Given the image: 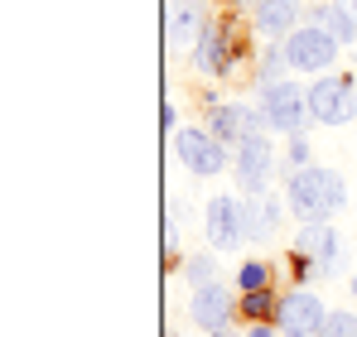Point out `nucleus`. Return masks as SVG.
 Instances as JSON below:
<instances>
[{
    "instance_id": "f8f14e48",
    "label": "nucleus",
    "mask_w": 357,
    "mask_h": 337,
    "mask_svg": "<svg viewBox=\"0 0 357 337\" xmlns=\"http://www.w3.org/2000/svg\"><path fill=\"white\" fill-rule=\"evenodd\" d=\"M299 0H261L256 5V29L261 34H295Z\"/></svg>"
},
{
    "instance_id": "f257e3e1",
    "label": "nucleus",
    "mask_w": 357,
    "mask_h": 337,
    "mask_svg": "<svg viewBox=\"0 0 357 337\" xmlns=\"http://www.w3.org/2000/svg\"><path fill=\"white\" fill-rule=\"evenodd\" d=\"M348 188L333 168H319V164H299L295 178H290V212L304 217V222H328L338 207H343Z\"/></svg>"
},
{
    "instance_id": "1a4fd4ad",
    "label": "nucleus",
    "mask_w": 357,
    "mask_h": 337,
    "mask_svg": "<svg viewBox=\"0 0 357 337\" xmlns=\"http://www.w3.org/2000/svg\"><path fill=\"white\" fill-rule=\"evenodd\" d=\"M188 313H193V323L198 328H227V318H232V294L222 289V284H203V289H193V304H188Z\"/></svg>"
},
{
    "instance_id": "39448f33",
    "label": "nucleus",
    "mask_w": 357,
    "mask_h": 337,
    "mask_svg": "<svg viewBox=\"0 0 357 337\" xmlns=\"http://www.w3.org/2000/svg\"><path fill=\"white\" fill-rule=\"evenodd\" d=\"M174 150H178V159H183V168H193V173H203V178H208V173H222V164H227L222 140L208 135V130H178Z\"/></svg>"
},
{
    "instance_id": "f03ea898",
    "label": "nucleus",
    "mask_w": 357,
    "mask_h": 337,
    "mask_svg": "<svg viewBox=\"0 0 357 337\" xmlns=\"http://www.w3.org/2000/svg\"><path fill=\"white\" fill-rule=\"evenodd\" d=\"M261 111L275 130L285 135H299L304 130V116H309V87H295V82H271L261 92Z\"/></svg>"
},
{
    "instance_id": "7ed1b4c3",
    "label": "nucleus",
    "mask_w": 357,
    "mask_h": 337,
    "mask_svg": "<svg viewBox=\"0 0 357 337\" xmlns=\"http://www.w3.org/2000/svg\"><path fill=\"white\" fill-rule=\"evenodd\" d=\"M309 116L324 120V125H348L357 116L353 82H343V77H319V82L309 87Z\"/></svg>"
},
{
    "instance_id": "5701e85b",
    "label": "nucleus",
    "mask_w": 357,
    "mask_h": 337,
    "mask_svg": "<svg viewBox=\"0 0 357 337\" xmlns=\"http://www.w3.org/2000/svg\"><path fill=\"white\" fill-rule=\"evenodd\" d=\"M251 337H271V328H251Z\"/></svg>"
},
{
    "instance_id": "2eb2a0df",
    "label": "nucleus",
    "mask_w": 357,
    "mask_h": 337,
    "mask_svg": "<svg viewBox=\"0 0 357 337\" xmlns=\"http://www.w3.org/2000/svg\"><path fill=\"white\" fill-rule=\"evenodd\" d=\"M203 29H208V19H203V10H198L193 0H183L174 15H169V34H174L178 44H183V39H193V44H198V34H203Z\"/></svg>"
},
{
    "instance_id": "dca6fc26",
    "label": "nucleus",
    "mask_w": 357,
    "mask_h": 337,
    "mask_svg": "<svg viewBox=\"0 0 357 337\" xmlns=\"http://www.w3.org/2000/svg\"><path fill=\"white\" fill-rule=\"evenodd\" d=\"M275 222H280V203L275 198H256L246 207V236H266V231H275Z\"/></svg>"
},
{
    "instance_id": "a211bd4d",
    "label": "nucleus",
    "mask_w": 357,
    "mask_h": 337,
    "mask_svg": "<svg viewBox=\"0 0 357 337\" xmlns=\"http://www.w3.org/2000/svg\"><path fill=\"white\" fill-rule=\"evenodd\" d=\"M241 308H246V318H271V313H280V308H275V299H271V289L241 294Z\"/></svg>"
},
{
    "instance_id": "ddd939ff",
    "label": "nucleus",
    "mask_w": 357,
    "mask_h": 337,
    "mask_svg": "<svg viewBox=\"0 0 357 337\" xmlns=\"http://www.w3.org/2000/svg\"><path fill=\"white\" fill-rule=\"evenodd\" d=\"M193 68H198V72H222V68H227V39H222V29H218V24H208V29L198 34Z\"/></svg>"
},
{
    "instance_id": "393cba45",
    "label": "nucleus",
    "mask_w": 357,
    "mask_h": 337,
    "mask_svg": "<svg viewBox=\"0 0 357 337\" xmlns=\"http://www.w3.org/2000/svg\"><path fill=\"white\" fill-rule=\"evenodd\" d=\"M353 299H357V275H353Z\"/></svg>"
},
{
    "instance_id": "6e6552de",
    "label": "nucleus",
    "mask_w": 357,
    "mask_h": 337,
    "mask_svg": "<svg viewBox=\"0 0 357 337\" xmlns=\"http://www.w3.org/2000/svg\"><path fill=\"white\" fill-rule=\"evenodd\" d=\"M295 256L304 265H319V270H333L338 265V236L328 222H309L295 241Z\"/></svg>"
},
{
    "instance_id": "b1692460",
    "label": "nucleus",
    "mask_w": 357,
    "mask_h": 337,
    "mask_svg": "<svg viewBox=\"0 0 357 337\" xmlns=\"http://www.w3.org/2000/svg\"><path fill=\"white\" fill-rule=\"evenodd\" d=\"M280 337H309V333H290V328H285V333H280Z\"/></svg>"
},
{
    "instance_id": "aec40b11",
    "label": "nucleus",
    "mask_w": 357,
    "mask_h": 337,
    "mask_svg": "<svg viewBox=\"0 0 357 337\" xmlns=\"http://www.w3.org/2000/svg\"><path fill=\"white\" fill-rule=\"evenodd\" d=\"M188 280L198 284V289H203V284H213V265H208V260H188Z\"/></svg>"
},
{
    "instance_id": "4be33fe9",
    "label": "nucleus",
    "mask_w": 357,
    "mask_h": 337,
    "mask_svg": "<svg viewBox=\"0 0 357 337\" xmlns=\"http://www.w3.org/2000/svg\"><path fill=\"white\" fill-rule=\"evenodd\" d=\"M333 5H343V10H348V15L357 19V0H333Z\"/></svg>"
},
{
    "instance_id": "412c9836",
    "label": "nucleus",
    "mask_w": 357,
    "mask_h": 337,
    "mask_svg": "<svg viewBox=\"0 0 357 337\" xmlns=\"http://www.w3.org/2000/svg\"><path fill=\"white\" fill-rule=\"evenodd\" d=\"M290 159H295V164L309 159V150H304V140H299V135H290Z\"/></svg>"
},
{
    "instance_id": "6ab92c4d",
    "label": "nucleus",
    "mask_w": 357,
    "mask_h": 337,
    "mask_svg": "<svg viewBox=\"0 0 357 337\" xmlns=\"http://www.w3.org/2000/svg\"><path fill=\"white\" fill-rule=\"evenodd\" d=\"M237 284H241V294H256V289H266V265L261 260H246L237 270Z\"/></svg>"
},
{
    "instance_id": "20e7f679",
    "label": "nucleus",
    "mask_w": 357,
    "mask_h": 337,
    "mask_svg": "<svg viewBox=\"0 0 357 337\" xmlns=\"http://www.w3.org/2000/svg\"><path fill=\"white\" fill-rule=\"evenodd\" d=\"M280 54H285V63L299 68V72H324V68L338 58V44L314 24V29H295V34L285 39V49H280Z\"/></svg>"
},
{
    "instance_id": "9d476101",
    "label": "nucleus",
    "mask_w": 357,
    "mask_h": 337,
    "mask_svg": "<svg viewBox=\"0 0 357 337\" xmlns=\"http://www.w3.org/2000/svg\"><path fill=\"white\" fill-rule=\"evenodd\" d=\"M237 178H241V188H251V193L266 188V178H271V145H266V135L237 145Z\"/></svg>"
},
{
    "instance_id": "9b49d317",
    "label": "nucleus",
    "mask_w": 357,
    "mask_h": 337,
    "mask_svg": "<svg viewBox=\"0 0 357 337\" xmlns=\"http://www.w3.org/2000/svg\"><path fill=\"white\" fill-rule=\"evenodd\" d=\"M324 318H328V313H324V304H319L314 294H285V299H280V323H285L290 333H319Z\"/></svg>"
},
{
    "instance_id": "f3484780",
    "label": "nucleus",
    "mask_w": 357,
    "mask_h": 337,
    "mask_svg": "<svg viewBox=\"0 0 357 337\" xmlns=\"http://www.w3.org/2000/svg\"><path fill=\"white\" fill-rule=\"evenodd\" d=\"M314 337H357V318L353 313H328Z\"/></svg>"
},
{
    "instance_id": "4468645a",
    "label": "nucleus",
    "mask_w": 357,
    "mask_h": 337,
    "mask_svg": "<svg viewBox=\"0 0 357 337\" xmlns=\"http://www.w3.org/2000/svg\"><path fill=\"white\" fill-rule=\"evenodd\" d=\"M314 24H319V29H324L333 44H353V39H357V19L343 10V5H324Z\"/></svg>"
},
{
    "instance_id": "423d86ee",
    "label": "nucleus",
    "mask_w": 357,
    "mask_h": 337,
    "mask_svg": "<svg viewBox=\"0 0 357 337\" xmlns=\"http://www.w3.org/2000/svg\"><path fill=\"white\" fill-rule=\"evenodd\" d=\"M261 116L266 111H256V107H246V102L213 107V135H218L222 145H246V140L261 135Z\"/></svg>"
},
{
    "instance_id": "0eeeda50",
    "label": "nucleus",
    "mask_w": 357,
    "mask_h": 337,
    "mask_svg": "<svg viewBox=\"0 0 357 337\" xmlns=\"http://www.w3.org/2000/svg\"><path fill=\"white\" fill-rule=\"evenodd\" d=\"M241 236H246V207L237 198H213L208 203V241L218 251H232V246H241Z\"/></svg>"
}]
</instances>
